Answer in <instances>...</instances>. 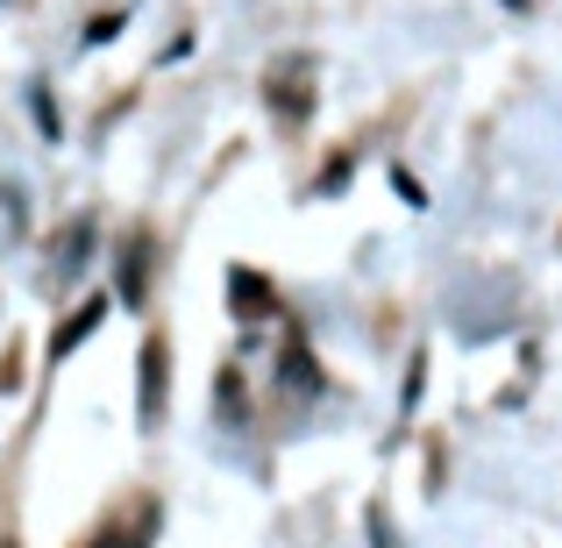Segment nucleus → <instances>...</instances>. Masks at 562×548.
<instances>
[{
  "label": "nucleus",
  "instance_id": "nucleus-5",
  "mask_svg": "<svg viewBox=\"0 0 562 548\" xmlns=\"http://www.w3.org/2000/svg\"><path fill=\"white\" fill-rule=\"evenodd\" d=\"M122 300H143V243H128V271H122Z\"/></svg>",
  "mask_w": 562,
  "mask_h": 548
},
{
  "label": "nucleus",
  "instance_id": "nucleus-4",
  "mask_svg": "<svg viewBox=\"0 0 562 548\" xmlns=\"http://www.w3.org/2000/svg\"><path fill=\"white\" fill-rule=\"evenodd\" d=\"M100 321H108V300H86V306H79V314H71V321H65V328H57V357H65V349H79V343H86V335H93V328H100Z\"/></svg>",
  "mask_w": 562,
  "mask_h": 548
},
{
  "label": "nucleus",
  "instance_id": "nucleus-2",
  "mask_svg": "<svg viewBox=\"0 0 562 548\" xmlns=\"http://www.w3.org/2000/svg\"><path fill=\"white\" fill-rule=\"evenodd\" d=\"M165 413V343H143V427Z\"/></svg>",
  "mask_w": 562,
  "mask_h": 548
},
{
  "label": "nucleus",
  "instance_id": "nucleus-1",
  "mask_svg": "<svg viewBox=\"0 0 562 548\" xmlns=\"http://www.w3.org/2000/svg\"><path fill=\"white\" fill-rule=\"evenodd\" d=\"M306 79H314V65H306V57H285V65H278L271 79H263V93H271V108L285 114V122H306V108H314Z\"/></svg>",
  "mask_w": 562,
  "mask_h": 548
},
{
  "label": "nucleus",
  "instance_id": "nucleus-3",
  "mask_svg": "<svg viewBox=\"0 0 562 548\" xmlns=\"http://www.w3.org/2000/svg\"><path fill=\"white\" fill-rule=\"evenodd\" d=\"M228 286H235V314H243V321H257V314H271V286H263V278H257V271H235V278H228Z\"/></svg>",
  "mask_w": 562,
  "mask_h": 548
},
{
  "label": "nucleus",
  "instance_id": "nucleus-6",
  "mask_svg": "<svg viewBox=\"0 0 562 548\" xmlns=\"http://www.w3.org/2000/svg\"><path fill=\"white\" fill-rule=\"evenodd\" d=\"M520 8H527V0H520Z\"/></svg>",
  "mask_w": 562,
  "mask_h": 548
}]
</instances>
